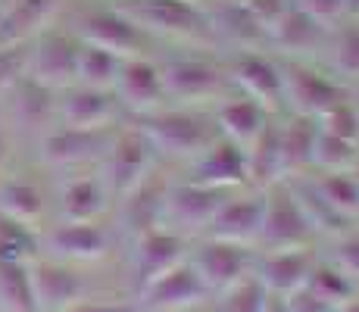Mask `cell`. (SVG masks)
<instances>
[{
	"label": "cell",
	"mask_w": 359,
	"mask_h": 312,
	"mask_svg": "<svg viewBox=\"0 0 359 312\" xmlns=\"http://www.w3.org/2000/svg\"><path fill=\"white\" fill-rule=\"evenodd\" d=\"M0 216L19 225H38L44 216V194L32 182H4L0 184Z\"/></svg>",
	"instance_id": "obj_34"
},
{
	"label": "cell",
	"mask_w": 359,
	"mask_h": 312,
	"mask_svg": "<svg viewBox=\"0 0 359 312\" xmlns=\"http://www.w3.org/2000/svg\"><path fill=\"white\" fill-rule=\"evenodd\" d=\"M116 128H69V125L47 128L38 144L41 163L50 169H75V165L103 159Z\"/></svg>",
	"instance_id": "obj_7"
},
{
	"label": "cell",
	"mask_w": 359,
	"mask_h": 312,
	"mask_svg": "<svg viewBox=\"0 0 359 312\" xmlns=\"http://www.w3.org/2000/svg\"><path fill=\"white\" fill-rule=\"evenodd\" d=\"M281 75H285V107L291 113L319 119L331 107L347 100V91L341 88V81L306 66V62H281Z\"/></svg>",
	"instance_id": "obj_10"
},
{
	"label": "cell",
	"mask_w": 359,
	"mask_h": 312,
	"mask_svg": "<svg viewBox=\"0 0 359 312\" xmlns=\"http://www.w3.org/2000/svg\"><path fill=\"white\" fill-rule=\"evenodd\" d=\"M328 38H331V29H325L322 22H316V19L309 16V13H303L297 4L278 19V25L269 32V44L281 47L285 53H316V50H325Z\"/></svg>",
	"instance_id": "obj_25"
},
{
	"label": "cell",
	"mask_w": 359,
	"mask_h": 312,
	"mask_svg": "<svg viewBox=\"0 0 359 312\" xmlns=\"http://www.w3.org/2000/svg\"><path fill=\"white\" fill-rule=\"evenodd\" d=\"M316 256L306 247H287V250H272L266 253V259H259L253 266V275L259 284L275 297H287L294 290H300L309 278Z\"/></svg>",
	"instance_id": "obj_22"
},
{
	"label": "cell",
	"mask_w": 359,
	"mask_h": 312,
	"mask_svg": "<svg viewBox=\"0 0 359 312\" xmlns=\"http://www.w3.org/2000/svg\"><path fill=\"white\" fill-rule=\"evenodd\" d=\"M60 0H10L0 6V47L32 44L41 32H47Z\"/></svg>",
	"instance_id": "obj_24"
},
{
	"label": "cell",
	"mask_w": 359,
	"mask_h": 312,
	"mask_svg": "<svg viewBox=\"0 0 359 312\" xmlns=\"http://www.w3.org/2000/svg\"><path fill=\"white\" fill-rule=\"evenodd\" d=\"M262 312H287L285 297H275V294H269V300H266V306H262Z\"/></svg>",
	"instance_id": "obj_48"
},
{
	"label": "cell",
	"mask_w": 359,
	"mask_h": 312,
	"mask_svg": "<svg viewBox=\"0 0 359 312\" xmlns=\"http://www.w3.org/2000/svg\"><path fill=\"white\" fill-rule=\"evenodd\" d=\"M141 306L154 309V312H182L191 306L210 300V287L203 284V278L197 275V269L191 266V259L178 262L175 269H169L165 275H160L154 284L141 290Z\"/></svg>",
	"instance_id": "obj_17"
},
{
	"label": "cell",
	"mask_w": 359,
	"mask_h": 312,
	"mask_svg": "<svg viewBox=\"0 0 359 312\" xmlns=\"http://www.w3.org/2000/svg\"><path fill=\"white\" fill-rule=\"evenodd\" d=\"M231 197V191H219V187H206L200 182H178L169 184V194H165V222L163 228H172V231L184 234L188 238L191 231L203 234L210 228L212 216L222 210V203Z\"/></svg>",
	"instance_id": "obj_6"
},
{
	"label": "cell",
	"mask_w": 359,
	"mask_h": 312,
	"mask_svg": "<svg viewBox=\"0 0 359 312\" xmlns=\"http://www.w3.org/2000/svg\"><path fill=\"white\" fill-rule=\"evenodd\" d=\"M10 94H13V113H16L22 128L47 131L53 125V119H57V91L32 81L29 75L19 79Z\"/></svg>",
	"instance_id": "obj_30"
},
{
	"label": "cell",
	"mask_w": 359,
	"mask_h": 312,
	"mask_svg": "<svg viewBox=\"0 0 359 312\" xmlns=\"http://www.w3.org/2000/svg\"><path fill=\"white\" fill-rule=\"evenodd\" d=\"M116 6L147 34L191 41V44L216 41L210 6L203 0H119Z\"/></svg>",
	"instance_id": "obj_1"
},
{
	"label": "cell",
	"mask_w": 359,
	"mask_h": 312,
	"mask_svg": "<svg viewBox=\"0 0 359 312\" xmlns=\"http://www.w3.org/2000/svg\"><path fill=\"white\" fill-rule=\"evenodd\" d=\"M191 182L219 191H234L247 184V150L219 135L200 156L191 159Z\"/></svg>",
	"instance_id": "obj_18"
},
{
	"label": "cell",
	"mask_w": 359,
	"mask_h": 312,
	"mask_svg": "<svg viewBox=\"0 0 359 312\" xmlns=\"http://www.w3.org/2000/svg\"><path fill=\"white\" fill-rule=\"evenodd\" d=\"M119 62L122 57L103 50L94 44H81L79 41V62H75V85L85 88H103V91H113L116 75H119Z\"/></svg>",
	"instance_id": "obj_33"
},
{
	"label": "cell",
	"mask_w": 359,
	"mask_h": 312,
	"mask_svg": "<svg viewBox=\"0 0 359 312\" xmlns=\"http://www.w3.org/2000/svg\"><path fill=\"white\" fill-rule=\"evenodd\" d=\"M341 169H359V144L334 137L319 128L313 150V172H341Z\"/></svg>",
	"instance_id": "obj_38"
},
{
	"label": "cell",
	"mask_w": 359,
	"mask_h": 312,
	"mask_svg": "<svg viewBox=\"0 0 359 312\" xmlns=\"http://www.w3.org/2000/svg\"><path fill=\"white\" fill-rule=\"evenodd\" d=\"M156 147L150 137L144 135L137 125H119L109 141L107 154H103V184H107L109 197H126L131 187H137L150 172L156 169Z\"/></svg>",
	"instance_id": "obj_4"
},
{
	"label": "cell",
	"mask_w": 359,
	"mask_h": 312,
	"mask_svg": "<svg viewBox=\"0 0 359 312\" xmlns=\"http://www.w3.org/2000/svg\"><path fill=\"white\" fill-rule=\"evenodd\" d=\"M219 312H262L269 300V290L259 284L257 275H247L244 281H238L225 294H219Z\"/></svg>",
	"instance_id": "obj_40"
},
{
	"label": "cell",
	"mask_w": 359,
	"mask_h": 312,
	"mask_svg": "<svg viewBox=\"0 0 359 312\" xmlns=\"http://www.w3.org/2000/svg\"><path fill=\"white\" fill-rule=\"evenodd\" d=\"M165 100L178 107H200L210 100H222L231 91L229 69L210 57H172L160 62Z\"/></svg>",
	"instance_id": "obj_3"
},
{
	"label": "cell",
	"mask_w": 359,
	"mask_h": 312,
	"mask_svg": "<svg viewBox=\"0 0 359 312\" xmlns=\"http://www.w3.org/2000/svg\"><path fill=\"white\" fill-rule=\"evenodd\" d=\"M137 128L150 137L156 154L172 159H194L219 137L212 116H203L191 107H160L154 113L137 116Z\"/></svg>",
	"instance_id": "obj_2"
},
{
	"label": "cell",
	"mask_w": 359,
	"mask_h": 312,
	"mask_svg": "<svg viewBox=\"0 0 359 312\" xmlns=\"http://www.w3.org/2000/svg\"><path fill=\"white\" fill-rule=\"evenodd\" d=\"M75 62H79V38L47 29L29 44L25 75L60 94L75 85Z\"/></svg>",
	"instance_id": "obj_9"
},
{
	"label": "cell",
	"mask_w": 359,
	"mask_h": 312,
	"mask_svg": "<svg viewBox=\"0 0 359 312\" xmlns=\"http://www.w3.org/2000/svg\"><path fill=\"white\" fill-rule=\"evenodd\" d=\"M281 137V159H285V175H306L313 172V150L319 137V122L313 116L291 113L285 122H278Z\"/></svg>",
	"instance_id": "obj_28"
},
{
	"label": "cell",
	"mask_w": 359,
	"mask_h": 312,
	"mask_svg": "<svg viewBox=\"0 0 359 312\" xmlns=\"http://www.w3.org/2000/svg\"><path fill=\"white\" fill-rule=\"evenodd\" d=\"M331 69L347 79H359V19H344L337 29H331L328 47Z\"/></svg>",
	"instance_id": "obj_37"
},
{
	"label": "cell",
	"mask_w": 359,
	"mask_h": 312,
	"mask_svg": "<svg viewBox=\"0 0 359 312\" xmlns=\"http://www.w3.org/2000/svg\"><path fill=\"white\" fill-rule=\"evenodd\" d=\"M306 178L334 212L344 219H359V169L306 172Z\"/></svg>",
	"instance_id": "obj_31"
},
{
	"label": "cell",
	"mask_w": 359,
	"mask_h": 312,
	"mask_svg": "<svg viewBox=\"0 0 359 312\" xmlns=\"http://www.w3.org/2000/svg\"><path fill=\"white\" fill-rule=\"evenodd\" d=\"M6 156H10V144H6V137L0 135V169L6 165Z\"/></svg>",
	"instance_id": "obj_51"
},
{
	"label": "cell",
	"mask_w": 359,
	"mask_h": 312,
	"mask_svg": "<svg viewBox=\"0 0 359 312\" xmlns=\"http://www.w3.org/2000/svg\"><path fill=\"white\" fill-rule=\"evenodd\" d=\"M38 240L32 238L29 225L0 216V262H32Z\"/></svg>",
	"instance_id": "obj_39"
},
{
	"label": "cell",
	"mask_w": 359,
	"mask_h": 312,
	"mask_svg": "<svg viewBox=\"0 0 359 312\" xmlns=\"http://www.w3.org/2000/svg\"><path fill=\"white\" fill-rule=\"evenodd\" d=\"M191 266L210 287V294H225L247 275H253V250L247 244H229V240H212L203 238L200 247L191 253Z\"/></svg>",
	"instance_id": "obj_11"
},
{
	"label": "cell",
	"mask_w": 359,
	"mask_h": 312,
	"mask_svg": "<svg viewBox=\"0 0 359 312\" xmlns=\"http://www.w3.org/2000/svg\"><path fill=\"white\" fill-rule=\"evenodd\" d=\"M272 119V109H266L262 103H257L253 97L244 94H229L216 103V113H212V122H216L219 135L229 137V141L241 144V147H250L253 137L266 128V122Z\"/></svg>",
	"instance_id": "obj_23"
},
{
	"label": "cell",
	"mask_w": 359,
	"mask_h": 312,
	"mask_svg": "<svg viewBox=\"0 0 359 312\" xmlns=\"http://www.w3.org/2000/svg\"><path fill=\"white\" fill-rule=\"evenodd\" d=\"M306 287L313 290L316 297H322L325 303L331 306H341V303H347L350 297H356V281L347 278V275L341 272V269L334 266V262H313V269H309V278H306Z\"/></svg>",
	"instance_id": "obj_36"
},
{
	"label": "cell",
	"mask_w": 359,
	"mask_h": 312,
	"mask_svg": "<svg viewBox=\"0 0 359 312\" xmlns=\"http://www.w3.org/2000/svg\"><path fill=\"white\" fill-rule=\"evenodd\" d=\"M0 309L4 312H38L32 294L29 262H0Z\"/></svg>",
	"instance_id": "obj_35"
},
{
	"label": "cell",
	"mask_w": 359,
	"mask_h": 312,
	"mask_svg": "<svg viewBox=\"0 0 359 312\" xmlns=\"http://www.w3.org/2000/svg\"><path fill=\"white\" fill-rule=\"evenodd\" d=\"M44 247L60 262H97L113 247V234L100 222H63L47 231Z\"/></svg>",
	"instance_id": "obj_19"
},
{
	"label": "cell",
	"mask_w": 359,
	"mask_h": 312,
	"mask_svg": "<svg viewBox=\"0 0 359 312\" xmlns=\"http://www.w3.org/2000/svg\"><path fill=\"white\" fill-rule=\"evenodd\" d=\"M119 103L126 107V113L131 116H144L154 109L165 107V85H163V69L156 60L135 53V57H122L119 62V75L113 85Z\"/></svg>",
	"instance_id": "obj_12"
},
{
	"label": "cell",
	"mask_w": 359,
	"mask_h": 312,
	"mask_svg": "<svg viewBox=\"0 0 359 312\" xmlns=\"http://www.w3.org/2000/svg\"><path fill=\"white\" fill-rule=\"evenodd\" d=\"M337 312H359V297H350L347 303H341V306H337Z\"/></svg>",
	"instance_id": "obj_50"
},
{
	"label": "cell",
	"mask_w": 359,
	"mask_h": 312,
	"mask_svg": "<svg viewBox=\"0 0 359 312\" xmlns=\"http://www.w3.org/2000/svg\"><path fill=\"white\" fill-rule=\"evenodd\" d=\"M126 116V107L119 103L116 91L103 88L72 85L63 91V100H57V119L69 128H116Z\"/></svg>",
	"instance_id": "obj_16"
},
{
	"label": "cell",
	"mask_w": 359,
	"mask_h": 312,
	"mask_svg": "<svg viewBox=\"0 0 359 312\" xmlns=\"http://www.w3.org/2000/svg\"><path fill=\"white\" fill-rule=\"evenodd\" d=\"M210 19L212 34L241 47V50H259L262 44H269V34L262 32V25L247 13V6L241 0H216V6L210 10Z\"/></svg>",
	"instance_id": "obj_27"
},
{
	"label": "cell",
	"mask_w": 359,
	"mask_h": 312,
	"mask_svg": "<svg viewBox=\"0 0 359 312\" xmlns=\"http://www.w3.org/2000/svg\"><path fill=\"white\" fill-rule=\"evenodd\" d=\"M259 228H262V191L250 194V197H229L222 203V210L212 216L203 238L250 247L259 238Z\"/></svg>",
	"instance_id": "obj_21"
},
{
	"label": "cell",
	"mask_w": 359,
	"mask_h": 312,
	"mask_svg": "<svg viewBox=\"0 0 359 312\" xmlns=\"http://www.w3.org/2000/svg\"><path fill=\"white\" fill-rule=\"evenodd\" d=\"M316 122H319V128L328 131V135L359 144V107L350 100V97L347 100H341L337 107H331L328 113H322Z\"/></svg>",
	"instance_id": "obj_41"
},
{
	"label": "cell",
	"mask_w": 359,
	"mask_h": 312,
	"mask_svg": "<svg viewBox=\"0 0 359 312\" xmlns=\"http://www.w3.org/2000/svg\"><path fill=\"white\" fill-rule=\"evenodd\" d=\"M184 259H188V238L172 231V228H156V231H147V234H141V238H135V250H131V278H135L137 294Z\"/></svg>",
	"instance_id": "obj_14"
},
{
	"label": "cell",
	"mask_w": 359,
	"mask_h": 312,
	"mask_svg": "<svg viewBox=\"0 0 359 312\" xmlns=\"http://www.w3.org/2000/svg\"><path fill=\"white\" fill-rule=\"evenodd\" d=\"M229 81L244 97H253L266 109L285 107V75H281V62L259 50H241L229 66Z\"/></svg>",
	"instance_id": "obj_13"
},
{
	"label": "cell",
	"mask_w": 359,
	"mask_h": 312,
	"mask_svg": "<svg viewBox=\"0 0 359 312\" xmlns=\"http://www.w3.org/2000/svg\"><path fill=\"white\" fill-rule=\"evenodd\" d=\"M278 182H287V175H285V159H281L278 122L269 119L266 128L247 147V184H253L257 191H266V187Z\"/></svg>",
	"instance_id": "obj_26"
},
{
	"label": "cell",
	"mask_w": 359,
	"mask_h": 312,
	"mask_svg": "<svg viewBox=\"0 0 359 312\" xmlns=\"http://www.w3.org/2000/svg\"><path fill=\"white\" fill-rule=\"evenodd\" d=\"M29 69V44L0 47V94L13 91L19 79H25Z\"/></svg>",
	"instance_id": "obj_42"
},
{
	"label": "cell",
	"mask_w": 359,
	"mask_h": 312,
	"mask_svg": "<svg viewBox=\"0 0 359 312\" xmlns=\"http://www.w3.org/2000/svg\"><path fill=\"white\" fill-rule=\"evenodd\" d=\"M303 13L322 22L325 29H337V25L347 19V10H344V0H294Z\"/></svg>",
	"instance_id": "obj_44"
},
{
	"label": "cell",
	"mask_w": 359,
	"mask_h": 312,
	"mask_svg": "<svg viewBox=\"0 0 359 312\" xmlns=\"http://www.w3.org/2000/svg\"><path fill=\"white\" fill-rule=\"evenodd\" d=\"M344 10H347V19H359V0H344Z\"/></svg>",
	"instance_id": "obj_49"
},
{
	"label": "cell",
	"mask_w": 359,
	"mask_h": 312,
	"mask_svg": "<svg viewBox=\"0 0 359 312\" xmlns=\"http://www.w3.org/2000/svg\"><path fill=\"white\" fill-rule=\"evenodd\" d=\"M328 262H334L347 278H353L359 284V234H347V231L337 234Z\"/></svg>",
	"instance_id": "obj_43"
},
{
	"label": "cell",
	"mask_w": 359,
	"mask_h": 312,
	"mask_svg": "<svg viewBox=\"0 0 359 312\" xmlns=\"http://www.w3.org/2000/svg\"><path fill=\"white\" fill-rule=\"evenodd\" d=\"M313 228L303 216L300 203L294 200L287 182H278L262 191V228L259 238L269 250H287V247H306L313 240Z\"/></svg>",
	"instance_id": "obj_5"
},
{
	"label": "cell",
	"mask_w": 359,
	"mask_h": 312,
	"mask_svg": "<svg viewBox=\"0 0 359 312\" xmlns=\"http://www.w3.org/2000/svg\"><path fill=\"white\" fill-rule=\"evenodd\" d=\"M285 303H287V312H337L331 303H325L322 297H316L306 284H303L300 290H294V294H287Z\"/></svg>",
	"instance_id": "obj_46"
},
{
	"label": "cell",
	"mask_w": 359,
	"mask_h": 312,
	"mask_svg": "<svg viewBox=\"0 0 359 312\" xmlns=\"http://www.w3.org/2000/svg\"><path fill=\"white\" fill-rule=\"evenodd\" d=\"M241 4L247 6V13H250V16L262 25V32L269 34L275 25H278V19L294 6V0H241Z\"/></svg>",
	"instance_id": "obj_45"
},
{
	"label": "cell",
	"mask_w": 359,
	"mask_h": 312,
	"mask_svg": "<svg viewBox=\"0 0 359 312\" xmlns=\"http://www.w3.org/2000/svg\"><path fill=\"white\" fill-rule=\"evenodd\" d=\"M287 187H291L294 200L300 203V210H303V216H306L309 228H313V234H344V228L350 225V219H344L341 212L331 210L325 200L319 197V191L309 184L306 175L287 178Z\"/></svg>",
	"instance_id": "obj_32"
},
{
	"label": "cell",
	"mask_w": 359,
	"mask_h": 312,
	"mask_svg": "<svg viewBox=\"0 0 359 312\" xmlns=\"http://www.w3.org/2000/svg\"><path fill=\"white\" fill-rule=\"evenodd\" d=\"M165 194L169 182L160 178V172H150L137 187H131L122 200V228L131 238H141L147 231H156L165 222Z\"/></svg>",
	"instance_id": "obj_20"
},
{
	"label": "cell",
	"mask_w": 359,
	"mask_h": 312,
	"mask_svg": "<svg viewBox=\"0 0 359 312\" xmlns=\"http://www.w3.org/2000/svg\"><path fill=\"white\" fill-rule=\"evenodd\" d=\"M32 294L38 312H66L85 300L88 284L69 262L60 259H32L29 262Z\"/></svg>",
	"instance_id": "obj_15"
},
{
	"label": "cell",
	"mask_w": 359,
	"mask_h": 312,
	"mask_svg": "<svg viewBox=\"0 0 359 312\" xmlns=\"http://www.w3.org/2000/svg\"><path fill=\"white\" fill-rule=\"evenodd\" d=\"M107 200L109 191L100 175H75L60 191V216L63 222H97Z\"/></svg>",
	"instance_id": "obj_29"
},
{
	"label": "cell",
	"mask_w": 359,
	"mask_h": 312,
	"mask_svg": "<svg viewBox=\"0 0 359 312\" xmlns=\"http://www.w3.org/2000/svg\"><path fill=\"white\" fill-rule=\"evenodd\" d=\"M75 38L81 44H94L103 47V50L116 53V57H135V53H144L150 34L135 25L119 6H103V10H91L85 16H79L75 22Z\"/></svg>",
	"instance_id": "obj_8"
},
{
	"label": "cell",
	"mask_w": 359,
	"mask_h": 312,
	"mask_svg": "<svg viewBox=\"0 0 359 312\" xmlns=\"http://www.w3.org/2000/svg\"><path fill=\"white\" fill-rule=\"evenodd\" d=\"M66 312H141V306H135V303H85L81 300Z\"/></svg>",
	"instance_id": "obj_47"
}]
</instances>
